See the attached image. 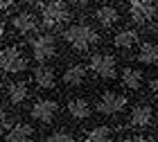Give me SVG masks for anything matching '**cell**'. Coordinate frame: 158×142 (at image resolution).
I'll list each match as a JSON object with an SVG mask.
<instances>
[{
    "label": "cell",
    "mask_w": 158,
    "mask_h": 142,
    "mask_svg": "<svg viewBox=\"0 0 158 142\" xmlns=\"http://www.w3.org/2000/svg\"><path fill=\"white\" fill-rule=\"evenodd\" d=\"M11 27L20 34V36H27V34L36 32L39 20H36V16H34L32 11H20V14H16V16L11 18Z\"/></svg>",
    "instance_id": "cell-10"
},
{
    "label": "cell",
    "mask_w": 158,
    "mask_h": 142,
    "mask_svg": "<svg viewBox=\"0 0 158 142\" xmlns=\"http://www.w3.org/2000/svg\"><path fill=\"white\" fill-rule=\"evenodd\" d=\"M127 106V97L122 93H115V90H104L102 95L97 97V113L102 115H115Z\"/></svg>",
    "instance_id": "cell-7"
},
{
    "label": "cell",
    "mask_w": 158,
    "mask_h": 142,
    "mask_svg": "<svg viewBox=\"0 0 158 142\" xmlns=\"http://www.w3.org/2000/svg\"><path fill=\"white\" fill-rule=\"evenodd\" d=\"M27 95H30V86H27L25 81H11L7 83V102H9L11 106H18L23 104Z\"/></svg>",
    "instance_id": "cell-12"
},
{
    "label": "cell",
    "mask_w": 158,
    "mask_h": 142,
    "mask_svg": "<svg viewBox=\"0 0 158 142\" xmlns=\"http://www.w3.org/2000/svg\"><path fill=\"white\" fill-rule=\"evenodd\" d=\"M63 39H66V43L70 47L84 52V50H88L90 45H95L99 41V34L95 32V27H90L86 23H75L63 30Z\"/></svg>",
    "instance_id": "cell-1"
},
{
    "label": "cell",
    "mask_w": 158,
    "mask_h": 142,
    "mask_svg": "<svg viewBox=\"0 0 158 142\" xmlns=\"http://www.w3.org/2000/svg\"><path fill=\"white\" fill-rule=\"evenodd\" d=\"M11 129V122H9V115H7V113H2V131L7 133Z\"/></svg>",
    "instance_id": "cell-22"
},
{
    "label": "cell",
    "mask_w": 158,
    "mask_h": 142,
    "mask_svg": "<svg viewBox=\"0 0 158 142\" xmlns=\"http://www.w3.org/2000/svg\"><path fill=\"white\" fill-rule=\"evenodd\" d=\"M135 59L140 63H147V66L158 63V43L156 41H145V43L138 47V52H135Z\"/></svg>",
    "instance_id": "cell-16"
},
{
    "label": "cell",
    "mask_w": 158,
    "mask_h": 142,
    "mask_svg": "<svg viewBox=\"0 0 158 142\" xmlns=\"http://www.w3.org/2000/svg\"><path fill=\"white\" fill-rule=\"evenodd\" d=\"M88 142H104V140H109L111 138V129L109 126H104V124H99V126H93V129L84 136Z\"/></svg>",
    "instance_id": "cell-20"
},
{
    "label": "cell",
    "mask_w": 158,
    "mask_h": 142,
    "mask_svg": "<svg viewBox=\"0 0 158 142\" xmlns=\"http://www.w3.org/2000/svg\"><path fill=\"white\" fill-rule=\"evenodd\" d=\"M88 70L93 75H97L99 79H113L118 72V61L113 54H106V52H99V54H93V59L88 63Z\"/></svg>",
    "instance_id": "cell-5"
},
{
    "label": "cell",
    "mask_w": 158,
    "mask_h": 142,
    "mask_svg": "<svg viewBox=\"0 0 158 142\" xmlns=\"http://www.w3.org/2000/svg\"><path fill=\"white\" fill-rule=\"evenodd\" d=\"M154 122V111L149 104H138L129 113V126L131 129H147Z\"/></svg>",
    "instance_id": "cell-9"
},
{
    "label": "cell",
    "mask_w": 158,
    "mask_h": 142,
    "mask_svg": "<svg viewBox=\"0 0 158 142\" xmlns=\"http://www.w3.org/2000/svg\"><path fill=\"white\" fill-rule=\"evenodd\" d=\"M45 140H48V142H73V140H75V136H73V133H68L66 129H59V131L50 133Z\"/></svg>",
    "instance_id": "cell-21"
},
{
    "label": "cell",
    "mask_w": 158,
    "mask_h": 142,
    "mask_svg": "<svg viewBox=\"0 0 158 142\" xmlns=\"http://www.w3.org/2000/svg\"><path fill=\"white\" fill-rule=\"evenodd\" d=\"M138 43V32L133 30H124V32H118L115 39H113V45L120 47V50H127V47H133Z\"/></svg>",
    "instance_id": "cell-19"
},
{
    "label": "cell",
    "mask_w": 158,
    "mask_h": 142,
    "mask_svg": "<svg viewBox=\"0 0 158 142\" xmlns=\"http://www.w3.org/2000/svg\"><path fill=\"white\" fill-rule=\"evenodd\" d=\"M142 75L140 70H135V68H124L122 70V86L129 88V90H138L142 86Z\"/></svg>",
    "instance_id": "cell-18"
},
{
    "label": "cell",
    "mask_w": 158,
    "mask_h": 142,
    "mask_svg": "<svg viewBox=\"0 0 158 142\" xmlns=\"http://www.w3.org/2000/svg\"><path fill=\"white\" fill-rule=\"evenodd\" d=\"M11 5H16V0H0V7H2V11H7Z\"/></svg>",
    "instance_id": "cell-24"
},
{
    "label": "cell",
    "mask_w": 158,
    "mask_h": 142,
    "mask_svg": "<svg viewBox=\"0 0 158 142\" xmlns=\"http://www.w3.org/2000/svg\"><path fill=\"white\" fill-rule=\"evenodd\" d=\"M158 14L156 0H129V16L135 25L152 23Z\"/></svg>",
    "instance_id": "cell-4"
},
{
    "label": "cell",
    "mask_w": 158,
    "mask_h": 142,
    "mask_svg": "<svg viewBox=\"0 0 158 142\" xmlns=\"http://www.w3.org/2000/svg\"><path fill=\"white\" fill-rule=\"evenodd\" d=\"M77 2H81V5H86V2H93V0H77Z\"/></svg>",
    "instance_id": "cell-26"
},
{
    "label": "cell",
    "mask_w": 158,
    "mask_h": 142,
    "mask_svg": "<svg viewBox=\"0 0 158 142\" xmlns=\"http://www.w3.org/2000/svg\"><path fill=\"white\" fill-rule=\"evenodd\" d=\"M34 83H36L39 88L43 90H50V88H54V83H56V77H54V70L50 68V66H39V68H34Z\"/></svg>",
    "instance_id": "cell-13"
},
{
    "label": "cell",
    "mask_w": 158,
    "mask_h": 142,
    "mask_svg": "<svg viewBox=\"0 0 158 142\" xmlns=\"http://www.w3.org/2000/svg\"><path fill=\"white\" fill-rule=\"evenodd\" d=\"M86 75H88V70H86L81 63H75V66H68L63 70V83L66 86H81L86 81Z\"/></svg>",
    "instance_id": "cell-15"
},
{
    "label": "cell",
    "mask_w": 158,
    "mask_h": 142,
    "mask_svg": "<svg viewBox=\"0 0 158 142\" xmlns=\"http://www.w3.org/2000/svg\"><path fill=\"white\" fill-rule=\"evenodd\" d=\"M32 138H34V129H32V124H25V122L14 124L11 129L5 133L7 142H25V140H32Z\"/></svg>",
    "instance_id": "cell-14"
},
{
    "label": "cell",
    "mask_w": 158,
    "mask_h": 142,
    "mask_svg": "<svg viewBox=\"0 0 158 142\" xmlns=\"http://www.w3.org/2000/svg\"><path fill=\"white\" fill-rule=\"evenodd\" d=\"M56 113H59V104H56L54 99H48V97L36 99V102L32 104V108H30V115L41 124H50L56 117Z\"/></svg>",
    "instance_id": "cell-8"
},
{
    "label": "cell",
    "mask_w": 158,
    "mask_h": 142,
    "mask_svg": "<svg viewBox=\"0 0 158 142\" xmlns=\"http://www.w3.org/2000/svg\"><path fill=\"white\" fill-rule=\"evenodd\" d=\"M95 18L102 27H113L120 20V11L111 5H104V7H99V9H95Z\"/></svg>",
    "instance_id": "cell-17"
},
{
    "label": "cell",
    "mask_w": 158,
    "mask_h": 142,
    "mask_svg": "<svg viewBox=\"0 0 158 142\" xmlns=\"http://www.w3.org/2000/svg\"><path fill=\"white\" fill-rule=\"evenodd\" d=\"M70 18V7L66 0H50L41 7V25L45 30H54Z\"/></svg>",
    "instance_id": "cell-2"
},
{
    "label": "cell",
    "mask_w": 158,
    "mask_h": 142,
    "mask_svg": "<svg viewBox=\"0 0 158 142\" xmlns=\"http://www.w3.org/2000/svg\"><path fill=\"white\" fill-rule=\"evenodd\" d=\"M30 47H32V54L36 61H48L56 54V41L52 34H36L32 41H30Z\"/></svg>",
    "instance_id": "cell-6"
},
{
    "label": "cell",
    "mask_w": 158,
    "mask_h": 142,
    "mask_svg": "<svg viewBox=\"0 0 158 142\" xmlns=\"http://www.w3.org/2000/svg\"><path fill=\"white\" fill-rule=\"evenodd\" d=\"M129 140H131V142H145V140H149V138H145V136H131Z\"/></svg>",
    "instance_id": "cell-25"
},
{
    "label": "cell",
    "mask_w": 158,
    "mask_h": 142,
    "mask_svg": "<svg viewBox=\"0 0 158 142\" xmlns=\"http://www.w3.org/2000/svg\"><path fill=\"white\" fill-rule=\"evenodd\" d=\"M66 111H68V115L73 120L81 122V120H86L90 115V104H88V99H86V97H73L66 104Z\"/></svg>",
    "instance_id": "cell-11"
},
{
    "label": "cell",
    "mask_w": 158,
    "mask_h": 142,
    "mask_svg": "<svg viewBox=\"0 0 158 142\" xmlns=\"http://www.w3.org/2000/svg\"><path fill=\"white\" fill-rule=\"evenodd\" d=\"M152 95H154V99L158 102V77H156V79H152Z\"/></svg>",
    "instance_id": "cell-23"
},
{
    "label": "cell",
    "mask_w": 158,
    "mask_h": 142,
    "mask_svg": "<svg viewBox=\"0 0 158 142\" xmlns=\"http://www.w3.org/2000/svg\"><path fill=\"white\" fill-rule=\"evenodd\" d=\"M0 66H2L5 75H18L27 68V59H25V54L20 52V47L7 45L2 50V54H0Z\"/></svg>",
    "instance_id": "cell-3"
}]
</instances>
